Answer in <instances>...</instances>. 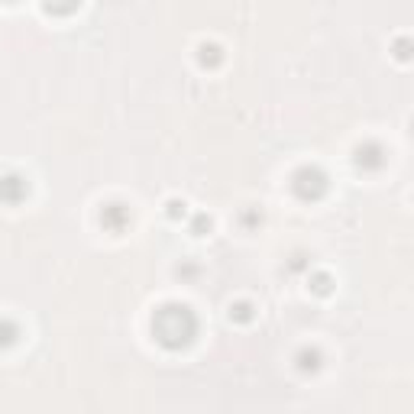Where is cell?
<instances>
[{
    "label": "cell",
    "mask_w": 414,
    "mask_h": 414,
    "mask_svg": "<svg viewBox=\"0 0 414 414\" xmlns=\"http://www.w3.org/2000/svg\"><path fill=\"white\" fill-rule=\"evenodd\" d=\"M155 333H159V340L165 346H182L191 340V333H195V317H191L188 308H178V304H172V308H162L159 317L152 321Z\"/></svg>",
    "instance_id": "cell-1"
},
{
    "label": "cell",
    "mask_w": 414,
    "mask_h": 414,
    "mask_svg": "<svg viewBox=\"0 0 414 414\" xmlns=\"http://www.w3.org/2000/svg\"><path fill=\"white\" fill-rule=\"evenodd\" d=\"M23 191H26V185H23L16 175H10V178L0 182V197H4V201H20Z\"/></svg>",
    "instance_id": "cell-2"
},
{
    "label": "cell",
    "mask_w": 414,
    "mask_h": 414,
    "mask_svg": "<svg viewBox=\"0 0 414 414\" xmlns=\"http://www.w3.org/2000/svg\"><path fill=\"white\" fill-rule=\"evenodd\" d=\"M104 220L107 227H113V230H120V227H123V220H127V211H123V207H120V204H110V207H107L104 211Z\"/></svg>",
    "instance_id": "cell-3"
},
{
    "label": "cell",
    "mask_w": 414,
    "mask_h": 414,
    "mask_svg": "<svg viewBox=\"0 0 414 414\" xmlns=\"http://www.w3.org/2000/svg\"><path fill=\"white\" fill-rule=\"evenodd\" d=\"M220 58V49L217 46H201V62L207 65V62H217Z\"/></svg>",
    "instance_id": "cell-4"
}]
</instances>
